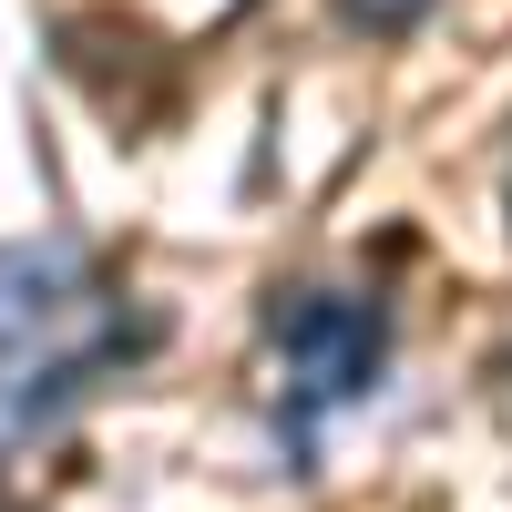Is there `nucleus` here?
<instances>
[{"instance_id": "1", "label": "nucleus", "mask_w": 512, "mask_h": 512, "mask_svg": "<svg viewBox=\"0 0 512 512\" xmlns=\"http://www.w3.org/2000/svg\"><path fill=\"white\" fill-rule=\"evenodd\" d=\"M277 349L297 359L308 400H359L379 379V359H390V328H379V308H359V297H287Z\"/></svg>"}, {"instance_id": "2", "label": "nucleus", "mask_w": 512, "mask_h": 512, "mask_svg": "<svg viewBox=\"0 0 512 512\" xmlns=\"http://www.w3.org/2000/svg\"><path fill=\"white\" fill-rule=\"evenodd\" d=\"M134 349H154V318L93 338V349H62V359H21V369H0V451H11V441H41V431H52V420L93 390L113 359H134Z\"/></svg>"}, {"instance_id": "3", "label": "nucleus", "mask_w": 512, "mask_h": 512, "mask_svg": "<svg viewBox=\"0 0 512 512\" xmlns=\"http://www.w3.org/2000/svg\"><path fill=\"white\" fill-rule=\"evenodd\" d=\"M82 308V246L41 236V246H0V349H31L52 318Z\"/></svg>"}, {"instance_id": "4", "label": "nucleus", "mask_w": 512, "mask_h": 512, "mask_svg": "<svg viewBox=\"0 0 512 512\" xmlns=\"http://www.w3.org/2000/svg\"><path fill=\"white\" fill-rule=\"evenodd\" d=\"M349 11H359V21H369V31H410V21H420V11H431V0H349Z\"/></svg>"}]
</instances>
